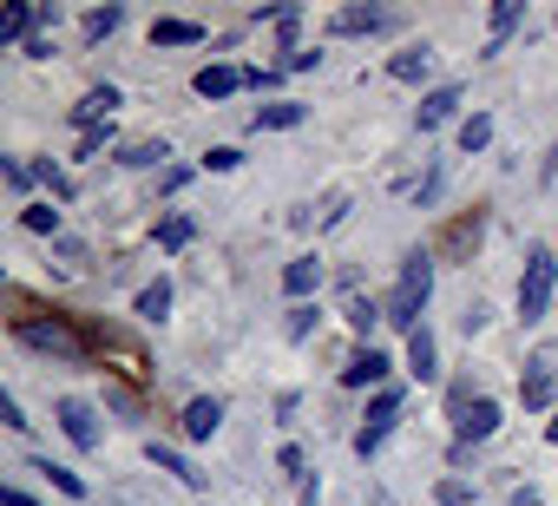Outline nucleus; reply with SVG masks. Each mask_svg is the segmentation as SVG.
<instances>
[{"label":"nucleus","mask_w":558,"mask_h":506,"mask_svg":"<svg viewBox=\"0 0 558 506\" xmlns=\"http://www.w3.org/2000/svg\"><path fill=\"white\" fill-rule=\"evenodd\" d=\"M434 277H440V257L427 243H414L408 257H401V277H395V290H388V329H401V336H414V329H427V303H434Z\"/></svg>","instance_id":"obj_1"},{"label":"nucleus","mask_w":558,"mask_h":506,"mask_svg":"<svg viewBox=\"0 0 558 506\" xmlns=\"http://www.w3.org/2000/svg\"><path fill=\"white\" fill-rule=\"evenodd\" d=\"M14 342L40 362H60V369H86L93 362V336L73 323V316H14Z\"/></svg>","instance_id":"obj_2"},{"label":"nucleus","mask_w":558,"mask_h":506,"mask_svg":"<svg viewBox=\"0 0 558 506\" xmlns=\"http://www.w3.org/2000/svg\"><path fill=\"white\" fill-rule=\"evenodd\" d=\"M512 310H519L525 329H538V323L558 310V257H551V243H532V250H525V270H519Z\"/></svg>","instance_id":"obj_3"},{"label":"nucleus","mask_w":558,"mask_h":506,"mask_svg":"<svg viewBox=\"0 0 558 506\" xmlns=\"http://www.w3.org/2000/svg\"><path fill=\"white\" fill-rule=\"evenodd\" d=\"M401 408H408V388H381V395H368V414H362V427H355V460H375L381 447H388V434L401 427Z\"/></svg>","instance_id":"obj_4"},{"label":"nucleus","mask_w":558,"mask_h":506,"mask_svg":"<svg viewBox=\"0 0 558 506\" xmlns=\"http://www.w3.org/2000/svg\"><path fill=\"white\" fill-rule=\"evenodd\" d=\"M519 401H525V414L558 408V349H551V342H538V349L525 356V369H519Z\"/></svg>","instance_id":"obj_5"},{"label":"nucleus","mask_w":558,"mask_h":506,"mask_svg":"<svg viewBox=\"0 0 558 506\" xmlns=\"http://www.w3.org/2000/svg\"><path fill=\"white\" fill-rule=\"evenodd\" d=\"M53 421H60V434L73 441V454H99V447H106L99 408H93L86 395H60V401H53Z\"/></svg>","instance_id":"obj_6"},{"label":"nucleus","mask_w":558,"mask_h":506,"mask_svg":"<svg viewBox=\"0 0 558 506\" xmlns=\"http://www.w3.org/2000/svg\"><path fill=\"white\" fill-rule=\"evenodd\" d=\"M460 106H466V86L460 80H440L434 93H421V106H414V132H460Z\"/></svg>","instance_id":"obj_7"},{"label":"nucleus","mask_w":558,"mask_h":506,"mask_svg":"<svg viewBox=\"0 0 558 506\" xmlns=\"http://www.w3.org/2000/svg\"><path fill=\"white\" fill-rule=\"evenodd\" d=\"M388 375H395V356H388L381 342H355L349 362H342V388H375V395H381V388H395Z\"/></svg>","instance_id":"obj_8"},{"label":"nucleus","mask_w":558,"mask_h":506,"mask_svg":"<svg viewBox=\"0 0 558 506\" xmlns=\"http://www.w3.org/2000/svg\"><path fill=\"white\" fill-rule=\"evenodd\" d=\"M499 427H506V408H499L493 395H473V401L453 414V441H460V447H486Z\"/></svg>","instance_id":"obj_9"},{"label":"nucleus","mask_w":558,"mask_h":506,"mask_svg":"<svg viewBox=\"0 0 558 506\" xmlns=\"http://www.w3.org/2000/svg\"><path fill=\"white\" fill-rule=\"evenodd\" d=\"M401 14L395 8H342L329 14V40H368V34H395Z\"/></svg>","instance_id":"obj_10"},{"label":"nucleus","mask_w":558,"mask_h":506,"mask_svg":"<svg viewBox=\"0 0 558 506\" xmlns=\"http://www.w3.org/2000/svg\"><path fill=\"white\" fill-rule=\"evenodd\" d=\"M223 414H230L223 395H191V401L178 408V434H184L191 447H197V441H217V434H223Z\"/></svg>","instance_id":"obj_11"},{"label":"nucleus","mask_w":558,"mask_h":506,"mask_svg":"<svg viewBox=\"0 0 558 506\" xmlns=\"http://www.w3.org/2000/svg\"><path fill=\"white\" fill-rule=\"evenodd\" d=\"M323 277H329V264L316 257V250H296V257L283 264V297L290 303H316L323 297Z\"/></svg>","instance_id":"obj_12"},{"label":"nucleus","mask_w":558,"mask_h":506,"mask_svg":"<svg viewBox=\"0 0 558 506\" xmlns=\"http://www.w3.org/2000/svg\"><path fill=\"white\" fill-rule=\"evenodd\" d=\"M434 67H440V53H434L427 40H414V47H401V53L388 60V80H401V86H427V93H434Z\"/></svg>","instance_id":"obj_13"},{"label":"nucleus","mask_w":558,"mask_h":506,"mask_svg":"<svg viewBox=\"0 0 558 506\" xmlns=\"http://www.w3.org/2000/svg\"><path fill=\"white\" fill-rule=\"evenodd\" d=\"M165 158H171V138H125V145L112 152V165H119V171H158V178L171 171Z\"/></svg>","instance_id":"obj_14"},{"label":"nucleus","mask_w":558,"mask_h":506,"mask_svg":"<svg viewBox=\"0 0 558 506\" xmlns=\"http://www.w3.org/2000/svg\"><path fill=\"white\" fill-rule=\"evenodd\" d=\"M401 369L427 388V382H440V336L434 329H414L408 336V349H401Z\"/></svg>","instance_id":"obj_15"},{"label":"nucleus","mask_w":558,"mask_h":506,"mask_svg":"<svg viewBox=\"0 0 558 506\" xmlns=\"http://www.w3.org/2000/svg\"><path fill=\"white\" fill-rule=\"evenodd\" d=\"M191 93H197V99H236V93H250V86H243V67L210 60V67H197V73H191Z\"/></svg>","instance_id":"obj_16"},{"label":"nucleus","mask_w":558,"mask_h":506,"mask_svg":"<svg viewBox=\"0 0 558 506\" xmlns=\"http://www.w3.org/2000/svg\"><path fill=\"white\" fill-rule=\"evenodd\" d=\"M119 106H125V93H119L112 80H106V86H86V99L73 106V125H80V132H93V125H112V112H119Z\"/></svg>","instance_id":"obj_17"},{"label":"nucleus","mask_w":558,"mask_h":506,"mask_svg":"<svg viewBox=\"0 0 558 506\" xmlns=\"http://www.w3.org/2000/svg\"><path fill=\"white\" fill-rule=\"evenodd\" d=\"M171 303H178V284H171V277L158 270V277H151V284H145V290L132 297V316L158 329V323H171Z\"/></svg>","instance_id":"obj_18"},{"label":"nucleus","mask_w":558,"mask_h":506,"mask_svg":"<svg viewBox=\"0 0 558 506\" xmlns=\"http://www.w3.org/2000/svg\"><path fill=\"white\" fill-rule=\"evenodd\" d=\"M342 323H349V336H355V342H375V329L388 323V303H375V297L349 290V297H342Z\"/></svg>","instance_id":"obj_19"},{"label":"nucleus","mask_w":558,"mask_h":506,"mask_svg":"<svg viewBox=\"0 0 558 506\" xmlns=\"http://www.w3.org/2000/svg\"><path fill=\"white\" fill-rule=\"evenodd\" d=\"M21 230H27V237H47V243H60V237H66V210H60L53 197H27V204H21Z\"/></svg>","instance_id":"obj_20"},{"label":"nucleus","mask_w":558,"mask_h":506,"mask_svg":"<svg viewBox=\"0 0 558 506\" xmlns=\"http://www.w3.org/2000/svg\"><path fill=\"white\" fill-rule=\"evenodd\" d=\"M145 460L158 467V473H171V480H184L191 493H204V473L184 460V447H171V441H145Z\"/></svg>","instance_id":"obj_21"},{"label":"nucleus","mask_w":558,"mask_h":506,"mask_svg":"<svg viewBox=\"0 0 558 506\" xmlns=\"http://www.w3.org/2000/svg\"><path fill=\"white\" fill-rule=\"evenodd\" d=\"M310 119V106L303 99H269V106H256L250 112V132H296Z\"/></svg>","instance_id":"obj_22"},{"label":"nucleus","mask_w":558,"mask_h":506,"mask_svg":"<svg viewBox=\"0 0 558 506\" xmlns=\"http://www.w3.org/2000/svg\"><path fill=\"white\" fill-rule=\"evenodd\" d=\"M34 34H40V8H27V0L0 8V47H27Z\"/></svg>","instance_id":"obj_23"},{"label":"nucleus","mask_w":558,"mask_h":506,"mask_svg":"<svg viewBox=\"0 0 558 506\" xmlns=\"http://www.w3.org/2000/svg\"><path fill=\"white\" fill-rule=\"evenodd\" d=\"M191 237H197V217H184V210H165V217L151 224V243L165 250V257H178V250H184Z\"/></svg>","instance_id":"obj_24"},{"label":"nucleus","mask_w":558,"mask_h":506,"mask_svg":"<svg viewBox=\"0 0 558 506\" xmlns=\"http://www.w3.org/2000/svg\"><path fill=\"white\" fill-rule=\"evenodd\" d=\"M204 40H210L204 21H171V14L151 21V47H204Z\"/></svg>","instance_id":"obj_25"},{"label":"nucleus","mask_w":558,"mask_h":506,"mask_svg":"<svg viewBox=\"0 0 558 506\" xmlns=\"http://www.w3.org/2000/svg\"><path fill=\"white\" fill-rule=\"evenodd\" d=\"M525 21V0H499V8H493V34H486V47H480V60H499L506 53V34Z\"/></svg>","instance_id":"obj_26"},{"label":"nucleus","mask_w":558,"mask_h":506,"mask_svg":"<svg viewBox=\"0 0 558 506\" xmlns=\"http://www.w3.org/2000/svg\"><path fill=\"white\" fill-rule=\"evenodd\" d=\"M119 27H125V8L112 0V8H93V14L80 21V40H86V47H106V40H112Z\"/></svg>","instance_id":"obj_27"},{"label":"nucleus","mask_w":558,"mask_h":506,"mask_svg":"<svg viewBox=\"0 0 558 506\" xmlns=\"http://www.w3.org/2000/svg\"><path fill=\"white\" fill-rule=\"evenodd\" d=\"M27 467H34V473H40V480H47L53 493H66V499H86V480H80L73 467H60V460H47V454H34Z\"/></svg>","instance_id":"obj_28"},{"label":"nucleus","mask_w":558,"mask_h":506,"mask_svg":"<svg viewBox=\"0 0 558 506\" xmlns=\"http://www.w3.org/2000/svg\"><path fill=\"white\" fill-rule=\"evenodd\" d=\"M316 329H323V303H290V310H283V336H290L296 349H303Z\"/></svg>","instance_id":"obj_29"},{"label":"nucleus","mask_w":558,"mask_h":506,"mask_svg":"<svg viewBox=\"0 0 558 506\" xmlns=\"http://www.w3.org/2000/svg\"><path fill=\"white\" fill-rule=\"evenodd\" d=\"M453 145H460L466 158H473V152H486V145H493V112H466V119H460V132H453Z\"/></svg>","instance_id":"obj_30"},{"label":"nucleus","mask_w":558,"mask_h":506,"mask_svg":"<svg viewBox=\"0 0 558 506\" xmlns=\"http://www.w3.org/2000/svg\"><path fill=\"white\" fill-rule=\"evenodd\" d=\"M34 178L47 184V197H53V204H73V178H66V165H53V158H34Z\"/></svg>","instance_id":"obj_31"},{"label":"nucleus","mask_w":558,"mask_h":506,"mask_svg":"<svg viewBox=\"0 0 558 506\" xmlns=\"http://www.w3.org/2000/svg\"><path fill=\"white\" fill-rule=\"evenodd\" d=\"M440 191H447V158H427V178L414 184V204H421V210H434V204H440Z\"/></svg>","instance_id":"obj_32"},{"label":"nucleus","mask_w":558,"mask_h":506,"mask_svg":"<svg viewBox=\"0 0 558 506\" xmlns=\"http://www.w3.org/2000/svg\"><path fill=\"white\" fill-rule=\"evenodd\" d=\"M243 165V145H210L204 158H197V171H217V178H230Z\"/></svg>","instance_id":"obj_33"},{"label":"nucleus","mask_w":558,"mask_h":506,"mask_svg":"<svg viewBox=\"0 0 558 506\" xmlns=\"http://www.w3.org/2000/svg\"><path fill=\"white\" fill-rule=\"evenodd\" d=\"M283 80H290V67H243L250 93H283Z\"/></svg>","instance_id":"obj_34"},{"label":"nucleus","mask_w":558,"mask_h":506,"mask_svg":"<svg viewBox=\"0 0 558 506\" xmlns=\"http://www.w3.org/2000/svg\"><path fill=\"white\" fill-rule=\"evenodd\" d=\"M0 427H8V434H27L34 421H27V408H21V395L14 388H0Z\"/></svg>","instance_id":"obj_35"},{"label":"nucleus","mask_w":558,"mask_h":506,"mask_svg":"<svg viewBox=\"0 0 558 506\" xmlns=\"http://www.w3.org/2000/svg\"><path fill=\"white\" fill-rule=\"evenodd\" d=\"M0 178H8V191H21V197H27V191H34V184H40V178H34V165H27V158H0Z\"/></svg>","instance_id":"obj_36"},{"label":"nucleus","mask_w":558,"mask_h":506,"mask_svg":"<svg viewBox=\"0 0 558 506\" xmlns=\"http://www.w3.org/2000/svg\"><path fill=\"white\" fill-rule=\"evenodd\" d=\"M99 152H119V145H112V125H93V132H80V145H73V158H99Z\"/></svg>","instance_id":"obj_37"},{"label":"nucleus","mask_w":558,"mask_h":506,"mask_svg":"<svg viewBox=\"0 0 558 506\" xmlns=\"http://www.w3.org/2000/svg\"><path fill=\"white\" fill-rule=\"evenodd\" d=\"M434 499H440V506H473V499H480V486H473V480H440V486H434Z\"/></svg>","instance_id":"obj_38"},{"label":"nucleus","mask_w":558,"mask_h":506,"mask_svg":"<svg viewBox=\"0 0 558 506\" xmlns=\"http://www.w3.org/2000/svg\"><path fill=\"white\" fill-rule=\"evenodd\" d=\"M276 467H283V473H296V480H310V454H303L296 441H283V447H276Z\"/></svg>","instance_id":"obj_39"},{"label":"nucleus","mask_w":558,"mask_h":506,"mask_svg":"<svg viewBox=\"0 0 558 506\" xmlns=\"http://www.w3.org/2000/svg\"><path fill=\"white\" fill-rule=\"evenodd\" d=\"M323 60H329L323 47H296V53H290L283 67H290V73H323Z\"/></svg>","instance_id":"obj_40"},{"label":"nucleus","mask_w":558,"mask_h":506,"mask_svg":"<svg viewBox=\"0 0 558 506\" xmlns=\"http://www.w3.org/2000/svg\"><path fill=\"white\" fill-rule=\"evenodd\" d=\"M21 60H34V67H47V60H53V40H47V27H40L27 47H21Z\"/></svg>","instance_id":"obj_41"},{"label":"nucleus","mask_w":558,"mask_h":506,"mask_svg":"<svg viewBox=\"0 0 558 506\" xmlns=\"http://www.w3.org/2000/svg\"><path fill=\"white\" fill-rule=\"evenodd\" d=\"M486 323H493V310H486V303H480V297H473V303H466V316H460V329H466V336H480V329H486Z\"/></svg>","instance_id":"obj_42"},{"label":"nucleus","mask_w":558,"mask_h":506,"mask_svg":"<svg viewBox=\"0 0 558 506\" xmlns=\"http://www.w3.org/2000/svg\"><path fill=\"white\" fill-rule=\"evenodd\" d=\"M184 184H191V165H171V171H165V178H158V191H165V197H178V191H184Z\"/></svg>","instance_id":"obj_43"},{"label":"nucleus","mask_w":558,"mask_h":506,"mask_svg":"<svg viewBox=\"0 0 558 506\" xmlns=\"http://www.w3.org/2000/svg\"><path fill=\"white\" fill-rule=\"evenodd\" d=\"M53 257H66V264H86V243H80V237H60V243H53Z\"/></svg>","instance_id":"obj_44"},{"label":"nucleus","mask_w":558,"mask_h":506,"mask_svg":"<svg viewBox=\"0 0 558 506\" xmlns=\"http://www.w3.org/2000/svg\"><path fill=\"white\" fill-rule=\"evenodd\" d=\"M0 506H40V499H34L27 486H0Z\"/></svg>","instance_id":"obj_45"},{"label":"nucleus","mask_w":558,"mask_h":506,"mask_svg":"<svg viewBox=\"0 0 558 506\" xmlns=\"http://www.w3.org/2000/svg\"><path fill=\"white\" fill-rule=\"evenodd\" d=\"M506 499H512V506H545V499H538V486H532V480H525V486H512V493H506Z\"/></svg>","instance_id":"obj_46"},{"label":"nucleus","mask_w":558,"mask_h":506,"mask_svg":"<svg viewBox=\"0 0 558 506\" xmlns=\"http://www.w3.org/2000/svg\"><path fill=\"white\" fill-rule=\"evenodd\" d=\"M296 506H323V480H316V473L303 480V499H296Z\"/></svg>","instance_id":"obj_47"},{"label":"nucleus","mask_w":558,"mask_h":506,"mask_svg":"<svg viewBox=\"0 0 558 506\" xmlns=\"http://www.w3.org/2000/svg\"><path fill=\"white\" fill-rule=\"evenodd\" d=\"M362 499H368V506H395V493H388V486H381V480H375V486H368V493H362Z\"/></svg>","instance_id":"obj_48"},{"label":"nucleus","mask_w":558,"mask_h":506,"mask_svg":"<svg viewBox=\"0 0 558 506\" xmlns=\"http://www.w3.org/2000/svg\"><path fill=\"white\" fill-rule=\"evenodd\" d=\"M545 441H551V447H558V408H551V421H545Z\"/></svg>","instance_id":"obj_49"},{"label":"nucleus","mask_w":558,"mask_h":506,"mask_svg":"<svg viewBox=\"0 0 558 506\" xmlns=\"http://www.w3.org/2000/svg\"><path fill=\"white\" fill-rule=\"evenodd\" d=\"M197 506H210V499H197Z\"/></svg>","instance_id":"obj_50"},{"label":"nucleus","mask_w":558,"mask_h":506,"mask_svg":"<svg viewBox=\"0 0 558 506\" xmlns=\"http://www.w3.org/2000/svg\"><path fill=\"white\" fill-rule=\"evenodd\" d=\"M551 316H558V310H551Z\"/></svg>","instance_id":"obj_51"}]
</instances>
